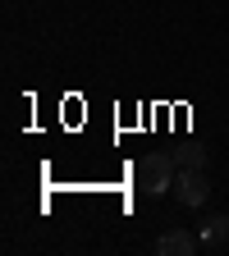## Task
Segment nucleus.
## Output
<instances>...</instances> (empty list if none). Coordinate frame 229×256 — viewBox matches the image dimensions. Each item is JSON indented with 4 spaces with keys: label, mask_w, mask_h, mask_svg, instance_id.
<instances>
[{
    "label": "nucleus",
    "mask_w": 229,
    "mask_h": 256,
    "mask_svg": "<svg viewBox=\"0 0 229 256\" xmlns=\"http://www.w3.org/2000/svg\"><path fill=\"white\" fill-rule=\"evenodd\" d=\"M197 247H202V238L197 234H183V229H170V234L156 238V252L160 256H192Z\"/></svg>",
    "instance_id": "obj_3"
},
{
    "label": "nucleus",
    "mask_w": 229,
    "mask_h": 256,
    "mask_svg": "<svg viewBox=\"0 0 229 256\" xmlns=\"http://www.w3.org/2000/svg\"><path fill=\"white\" fill-rule=\"evenodd\" d=\"M197 238H202L206 252H211V247H224V242H229V215H206L202 229H197Z\"/></svg>",
    "instance_id": "obj_4"
},
{
    "label": "nucleus",
    "mask_w": 229,
    "mask_h": 256,
    "mask_svg": "<svg viewBox=\"0 0 229 256\" xmlns=\"http://www.w3.org/2000/svg\"><path fill=\"white\" fill-rule=\"evenodd\" d=\"M174 160H179V170H206V146L183 142V146L174 151Z\"/></svg>",
    "instance_id": "obj_5"
},
{
    "label": "nucleus",
    "mask_w": 229,
    "mask_h": 256,
    "mask_svg": "<svg viewBox=\"0 0 229 256\" xmlns=\"http://www.w3.org/2000/svg\"><path fill=\"white\" fill-rule=\"evenodd\" d=\"M174 202L188 206V210L206 206L211 202V178H206V170H179L174 174Z\"/></svg>",
    "instance_id": "obj_2"
},
{
    "label": "nucleus",
    "mask_w": 229,
    "mask_h": 256,
    "mask_svg": "<svg viewBox=\"0 0 229 256\" xmlns=\"http://www.w3.org/2000/svg\"><path fill=\"white\" fill-rule=\"evenodd\" d=\"M174 174H179V160L165 156V151H147L138 165H133V188H142L147 197H165L174 188Z\"/></svg>",
    "instance_id": "obj_1"
}]
</instances>
